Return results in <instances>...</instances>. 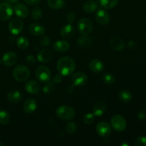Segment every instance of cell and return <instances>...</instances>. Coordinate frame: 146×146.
Instances as JSON below:
<instances>
[{
  "label": "cell",
  "instance_id": "cell-1",
  "mask_svg": "<svg viewBox=\"0 0 146 146\" xmlns=\"http://www.w3.org/2000/svg\"><path fill=\"white\" fill-rule=\"evenodd\" d=\"M57 70L62 76L71 75L76 68V64L74 59L69 56H64L60 58L57 62Z\"/></svg>",
  "mask_w": 146,
  "mask_h": 146
},
{
  "label": "cell",
  "instance_id": "cell-2",
  "mask_svg": "<svg viewBox=\"0 0 146 146\" xmlns=\"http://www.w3.org/2000/svg\"><path fill=\"white\" fill-rule=\"evenodd\" d=\"M30 76V71L25 65L17 66L13 69V77L19 82H24Z\"/></svg>",
  "mask_w": 146,
  "mask_h": 146
},
{
  "label": "cell",
  "instance_id": "cell-3",
  "mask_svg": "<svg viewBox=\"0 0 146 146\" xmlns=\"http://www.w3.org/2000/svg\"><path fill=\"white\" fill-rule=\"evenodd\" d=\"M56 114L59 118L65 121H70L74 118L76 115L75 110L72 107L66 105L58 106L56 110Z\"/></svg>",
  "mask_w": 146,
  "mask_h": 146
},
{
  "label": "cell",
  "instance_id": "cell-4",
  "mask_svg": "<svg viewBox=\"0 0 146 146\" xmlns=\"http://www.w3.org/2000/svg\"><path fill=\"white\" fill-rule=\"evenodd\" d=\"M111 127L118 132H122L126 128L127 123L125 118L121 115H115L111 119Z\"/></svg>",
  "mask_w": 146,
  "mask_h": 146
},
{
  "label": "cell",
  "instance_id": "cell-5",
  "mask_svg": "<svg viewBox=\"0 0 146 146\" xmlns=\"http://www.w3.org/2000/svg\"><path fill=\"white\" fill-rule=\"evenodd\" d=\"M51 71L48 67L45 66H40L36 70V77L42 83H47L51 79Z\"/></svg>",
  "mask_w": 146,
  "mask_h": 146
},
{
  "label": "cell",
  "instance_id": "cell-6",
  "mask_svg": "<svg viewBox=\"0 0 146 146\" xmlns=\"http://www.w3.org/2000/svg\"><path fill=\"white\" fill-rule=\"evenodd\" d=\"M78 30L82 35H88L93 30V23L89 19H81L78 22Z\"/></svg>",
  "mask_w": 146,
  "mask_h": 146
},
{
  "label": "cell",
  "instance_id": "cell-7",
  "mask_svg": "<svg viewBox=\"0 0 146 146\" xmlns=\"http://www.w3.org/2000/svg\"><path fill=\"white\" fill-rule=\"evenodd\" d=\"M14 12V8L7 2L0 4V21H7L9 19Z\"/></svg>",
  "mask_w": 146,
  "mask_h": 146
},
{
  "label": "cell",
  "instance_id": "cell-8",
  "mask_svg": "<svg viewBox=\"0 0 146 146\" xmlns=\"http://www.w3.org/2000/svg\"><path fill=\"white\" fill-rule=\"evenodd\" d=\"M71 83L74 86H84L88 83V76L86 74L81 71L77 72L73 75L71 78Z\"/></svg>",
  "mask_w": 146,
  "mask_h": 146
},
{
  "label": "cell",
  "instance_id": "cell-9",
  "mask_svg": "<svg viewBox=\"0 0 146 146\" xmlns=\"http://www.w3.org/2000/svg\"><path fill=\"white\" fill-rule=\"evenodd\" d=\"M96 130L97 133L100 136L104 137V138L109 136L110 134L111 133V131H112L111 125L106 121H101V122L98 123L97 124Z\"/></svg>",
  "mask_w": 146,
  "mask_h": 146
},
{
  "label": "cell",
  "instance_id": "cell-10",
  "mask_svg": "<svg viewBox=\"0 0 146 146\" xmlns=\"http://www.w3.org/2000/svg\"><path fill=\"white\" fill-rule=\"evenodd\" d=\"M24 23L19 19H13L9 24V30L14 35H18L23 30Z\"/></svg>",
  "mask_w": 146,
  "mask_h": 146
},
{
  "label": "cell",
  "instance_id": "cell-11",
  "mask_svg": "<svg viewBox=\"0 0 146 146\" xmlns=\"http://www.w3.org/2000/svg\"><path fill=\"white\" fill-rule=\"evenodd\" d=\"M96 20L101 25H106L110 21L109 14L104 9H99L95 16Z\"/></svg>",
  "mask_w": 146,
  "mask_h": 146
},
{
  "label": "cell",
  "instance_id": "cell-12",
  "mask_svg": "<svg viewBox=\"0 0 146 146\" xmlns=\"http://www.w3.org/2000/svg\"><path fill=\"white\" fill-rule=\"evenodd\" d=\"M3 64L7 66H11L14 65L17 61V56L13 51H9L3 56L2 59H1Z\"/></svg>",
  "mask_w": 146,
  "mask_h": 146
},
{
  "label": "cell",
  "instance_id": "cell-13",
  "mask_svg": "<svg viewBox=\"0 0 146 146\" xmlns=\"http://www.w3.org/2000/svg\"><path fill=\"white\" fill-rule=\"evenodd\" d=\"M37 108V103L34 98H28L26 100L23 105L24 111L26 113L31 114L33 113L36 111Z\"/></svg>",
  "mask_w": 146,
  "mask_h": 146
},
{
  "label": "cell",
  "instance_id": "cell-14",
  "mask_svg": "<svg viewBox=\"0 0 146 146\" xmlns=\"http://www.w3.org/2000/svg\"><path fill=\"white\" fill-rule=\"evenodd\" d=\"M54 57L53 52L49 49H42L37 56V58L41 63H48L52 60Z\"/></svg>",
  "mask_w": 146,
  "mask_h": 146
},
{
  "label": "cell",
  "instance_id": "cell-15",
  "mask_svg": "<svg viewBox=\"0 0 146 146\" xmlns=\"http://www.w3.org/2000/svg\"><path fill=\"white\" fill-rule=\"evenodd\" d=\"M30 34L32 35L38 36L44 35L45 33V29L43 27V25L38 24V23H33L29 26V28Z\"/></svg>",
  "mask_w": 146,
  "mask_h": 146
},
{
  "label": "cell",
  "instance_id": "cell-16",
  "mask_svg": "<svg viewBox=\"0 0 146 146\" xmlns=\"http://www.w3.org/2000/svg\"><path fill=\"white\" fill-rule=\"evenodd\" d=\"M53 48L57 52H66L70 48V44L65 40H59L54 43Z\"/></svg>",
  "mask_w": 146,
  "mask_h": 146
},
{
  "label": "cell",
  "instance_id": "cell-17",
  "mask_svg": "<svg viewBox=\"0 0 146 146\" xmlns=\"http://www.w3.org/2000/svg\"><path fill=\"white\" fill-rule=\"evenodd\" d=\"M76 34V29L71 24L64 26L61 29V35L65 38H71Z\"/></svg>",
  "mask_w": 146,
  "mask_h": 146
},
{
  "label": "cell",
  "instance_id": "cell-18",
  "mask_svg": "<svg viewBox=\"0 0 146 146\" xmlns=\"http://www.w3.org/2000/svg\"><path fill=\"white\" fill-rule=\"evenodd\" d=\"M110 46L115 51H121L125 47V42L120 37L114 36L110 40Z\"/></svg>",
  "mask_w": 146,
  "mask_h": 146
},
{
  "label": "cell",
  "instance_id": "cell-19",
  "mask_svg": "<svg viewBox=\"0 0 146 146\" xmlns=\"http://www.w3.org/2000/svg\"><path fill=\"white\" fill-rule=\"evenodd\" d=\"M14 13L20 18H26L29 15L28 8L23 4H17L14 7Z\"/></svg>",
  "mask_w": 146,
  "mask_h": 146
},
{
  "label": "cell",
  "instance_id": "cell-20",
  "mask_svg": "<svg viewBox=\"0 0 146 146\" xmlns=\"http://www.w3.org/2000/svg\"><path fill=\"white\" fill-rule=\"evenodd\" d=\"M41 87L37 81L31 80L28 81L25 85V90L31 94H36L40 91Z\"/></svg>",
  "mask_w": 146,
  "mask_h": 146
},
{
  "label": "cell",
  "instance_id": "cell-21",
  "mask_svg": "<svg viewBox=\"0 0 146 146\" xmlns=\"http://www.w3.org/2000/svg\"><path fill=\"white\" fill-rule=\"evenodd\" d=\"M89 68L92 72L99 74L104 69V64L101 60L93 59L89 64Z\"/></svg>",
  "mask_w": 146,
  "mask_h": 146
},
{
  "label": "cell",
  "instance_id": "cell-22",
  "mask_svg": "<svg viewBox=\"0 0 146 146\" xmlns=\"http://www.w3.org/2000/svg\"><path fill=\"white\" fill-rule=\"evenodd\" d=\"M93 44V39L88 35H82L77 40V45L84 48H89Z\"/></svg>",
  "mask_w": 146,
  "mask_h": 146
},
{
  "label": "cell",
  "instance_id": "cell-23",
  "mask_svg": "<svg viewBox=\"0 0 146 146\" xmlns=\"http://www.w3.org/2000/svg\"><path fill=\"white\" fill-rule=\"evenodd\" d=\"M22 94L17 90H11L7 94V99L9 102L13 104H17L19 103L22 99Z\"/></svg>",
  "mask_w": 146,
  "mask_h": 146
},
{
  "label": "cell",
  "instance_id": "cell-24",
  "mask_svg": "<svg viewBox=\"0 0 146 146\" xmlns=\"http://www.w3.org/2000/svg\"><path fill=\"white\" fill-rule=\"evenodd\" d=\"M106 109L107 107L105 103L103 102V101H98L94 106L93 112H94V115H96V116H101L105 113Z\"/></svg>",
  "mask_w": 146,
  "mask_h": 146
},
{
  "label": "cell",
  "instance_id": "cell-25",
  "mask_svg": "<svg viewBox=\"0 0 146 146\" xmlns=\"http://www.w3.org/2000/svg\"><path fill=\"white\" fill-rule=\"evenodd\" d=\"M98 9V3L95 0H88L83 5V9L86 13H93Z\"/></svg>",
  "mask_w": 146,
  "mask_h": 146
},
{
  "label": "cell",
  "instance_id": "cell-26",
  "mask_svg": "<svg viewBox=\"0 0 146 146\" xmlns=\"http://www.w3.org/2000/svg\"><path fill=\"white\" fill-rule=\"evenodd\" d=\"M47 4L52 9L58 10L65 7L66 1L65 0H48Z\"/></svg>",
  "mask_w": 146,
  "mask_h": 146
},
{
  "label": "cell",
  "instance_id": "cell-27",
  "mask_svg": "<svg viewBox=\"0 0 146 146\" xmlns=\"http://www.w3.org/2000/svg\"><path fill=\"white\" fill-rule=\"evenodd\" d=\"M118 0H99V3L103 8L111 9L117 5Z\"/></svg>",
  "mask_w": 146,
  "mask_h": 146
},
{
  "label": "cell",
  "instance_id": "cell-28",
  "mask_svg": "<svg viewBox=\"0 0 146 146\" xmlns=\"http://www.w3.org/2000/svg\"><path fill=\"white\" fill-rule=\"evenodd\" d=\"M132 98V94H131L130 91H126V90H123V91H120L119 94H118V98H119L122 102H129V101H131Z\"/></svg>",
  "mask_w": 146,
  "mask_h": 146
},
{
  "label": "cell",
  "instance_id": "cell-29",
  "mask_svg": "<svg viewBox=\"0 0 146 146\" xmlns=\"http://www.w3.org/2000/svg\"><path fill=\"white\" fill-rule=\"evenodd\" d=\"M10 114L9 112L5 110H1L0 111V123L2 125H7L10 121Z\"/></svg>",
  "mask_w": 146,
  "mask_h": 146
},
{
  "label": "cell",
  "instance_id": "cell-30",
  "mask_svg": "<svg viewBox=\"0 0 146 146\" xmlns=\"http://www.w3.org/2000/svg\"><path fill=\"white\" fill-rule=\"evenodd\" d=\"M17 44L21 49H26L29 46V40L24 36H20L17 38Z\"/></svg>",
  "mask_w": 146,
  "mask_h": 146
},
{
  "label": "cell",
  "instance_id": "cell-31",
  "mask_svg": "<svg viewBox=\"0 0 146 146\" xmlns=\"http://www.w3.org/2000/svg\"><path fill=\"white\" fill-rule=\"evenodd\" d=\"M55 84H54L53 81H48L47 84H46L45 86L43 88V92L45 93L46 94H51V93L54 92L55 91Z\"/></svg>",
  "mask_w": 146,
  "mask_h": 146
},
{
  "label": "cell",
  "instance_id": "cell-32",
  "mask_svg": "<svg viewBox=\"0 0 146 146\" xmlns=\"http://www.w3.org/2000/svg\"><path fill=\"white\" fill-rule=\"evenodd\" d=\"M43 16V11L41 9L38 7H35L32 9L31 10V17L34 18V19L38 20L42 17Z\"/></svg>",
  "mask_w": 146,
  "mask_h": 146
},
{
  "label": "cell",
  "instance_id": "cell-33",
  "mask_svg": "<svg viewBox=\"0 0 146 146\" xmlns=\"http://www.w3.org/2000/svg\"><path fill=\"white\" fill-rule=\"evenodd\" d=\"M66 131L70 135L76 133L77 131V125L74 122H68L66 125Z\"/></svg>",
  "mask_w": 146,
  "mask_h": 146
},
{
  "label": "cell",
  "instance_id": "cell-34",
  "mask_svg": "<svg viewBox=\"0 0 146 146\" xmlns=\"http://www.w3.org/2000/svg\"><path fill=\"white\" fill-rule=\"evenodd\" d=\"M103 81L106 84H113L115 82V77L111 74H106L103 76Z\"/></svg>",
  "mask_w": 146,
  "mask_h": 146
},
{
  "label": "cell",
  "instance_id": "cell-35",
  "mask_svg": "<svg viewBox=\"0 0 146 146\" xmlns=\"http://www.w3.org/2000/svg\"><path fill=\"white\" fill-rule=\"evenodd\" d=\"M95 120V115L94 113H87L83 118L84 123L86 124H91Z\"/></svg>",
  "mask_w": 146,
  "mask_h": 146
},
{
  "label": "cell",
  "instance_id": "cell-36",
  "mask_svg": "<svg viewBox=\"0 0 146 146\" xmlns=\"http://www.w3.org/2000/svg\"><path fill=\"white\" fill-rule=\"evenodd\" d=\"M134 145L136 146H146V137L139 136L135 140Z\"/></svg>",
  "mask_w": 146,
  "mask_h": 146
},
{
  "label": "cell",
  "instance_id": "cell-37",
  "mask_svg": "<svg viewBox=\"0 0 146 146\" xmlns=\"http://www.w3.org/2000/svg\"><path fill=\"white\" fill-rule=\"evenodd\" d=\"M50 43H51V40L48 36H44L40 40V44L43 46H49Z\"/></svg>",
  "mask_w": 146,
  "mask_h": 146
},
{
  "label": "cell",
  "instance_id": "cell-38",
  "mask_svg": "<svg viewBox=\"0 0 146 146\" xmlns=\"http://www.w3.org/2000/svg\"><path fill=\"white\" fill-rule=\"evenodd\" d=\"M66 19L68 21V22L69 24H72L73 22H74V21L76 20V14L74 12H70L67 14L66 16Z\"/></svg>",
  "mask_w": 146,
  "mask_h": 146
},
{
  "label": "cell",
  "instance_id": "cell-39",
  "mask_svg": "<svg viewBox=\"0 0 146 146\" xmlns=\"http://www.w3.org/2000/svg\"><path fill=\"white\" fill-rule=\"evenodd\" d=\"M62 75L61 74H56L54 76V78H53V82L54 84H60L62 81Z\"/></svg>",
  "mask_w": 146,
  "mask_h": 146
},
{
  "label": "cell",
  "instance_id": "cell-40",
  "mask_svg": "<svg viewBox=\"0 0 146 146\" xmlns=\"http://www.w3.org/2000/svg\"><path fill=\"white\" fill-rule=\"evenodd\" d=\"M138 118L140 120L146 119V109H142L138 113Z\"/></svg>",
  "mask_w": 146,
  "mask_h": 146
},
{
  "label": "cell",
  "instance_id": "cell-41",
  "mask_svg": "<svg viewBox=\"0 0 146 146\" xmlns=\"http://www.w3.org/2000/svg\"><path fill=\"white\" fill-rule=\"evenodd\" d=\"M26 61H27V64H29V65H31V64H34L36 62V59L33 56L29 55L26 58Z\"/></svg>",
  "mask_w": 146,
  "mask_h": 146
},
{
  "label": "cell",
  "instance_id": "cell-42",
  "mask_svg": "<svg viewBox=\"0 0 146 146\" xmlns=\"http://www.w3.org/2000/svg\"><path fill=\"white\" fill-rule=\"evenodd\" d=\"M24 1L29 5H36V4H38L41 0H24Z\"/></svg>",
  "mask_w": 146,
  "mask_h": 146
},
{
  "label": "cell",
  "instance_id": "cell-43",
  "mask_svg": "<svg viewBox=\"0 0 146 146\" xmlns=\"http://www.w3.org/2000/svg\"><path fill=\"white\" fill-rule=\"evenodd\" d=\"M66 91L69 94H71L74 91V86H68L66 88Z\"/></svg>",
  "mask_w": 146,
  "mask_h": 146
},
{
  "label": "cell",
  "instance_id": "cell-44",
  "mask_svg": "<svg viewBox=\"0 0 146 146\" xmlns=\"http://www.w3.org/2000/svg\"><path fill=\"white\" fill-rule=\"evenodd\" d=\"M6 2L9 3V4H14V3L17 2L19 0H5Z\"/></svg>",
  "mask_w": 146,
  "mask_h": 146
},
{
  "label": "cell",
  "instance_id": "cell-45",
  "mask_svg": "<svg viewBox=\"0 0 146 146\" xmlns=\"http://www.w3.org/2000/svg\"><path fill=\"white\" fill-rule=\"evenodd\" d=\"M0 145H1V146H4V144H3V143H0Z\"/></svg>",
  "mask_w": 146,
  "mask_h": 146
},
{
  "label": "cell",
  "instance_id": "cell-46",
  "mask_svg": "<svg viewBox=\"0 0 146 146\" xmlns=\"http://www.w3.org/2000/svg\"><path fill=\"white\" fill-rule=\"evenodd\" d=\"M145 21H146V16H145Z\"/></svg>",
  "mask_w": 146,
  "mask_h": 146
}]
</instances>
